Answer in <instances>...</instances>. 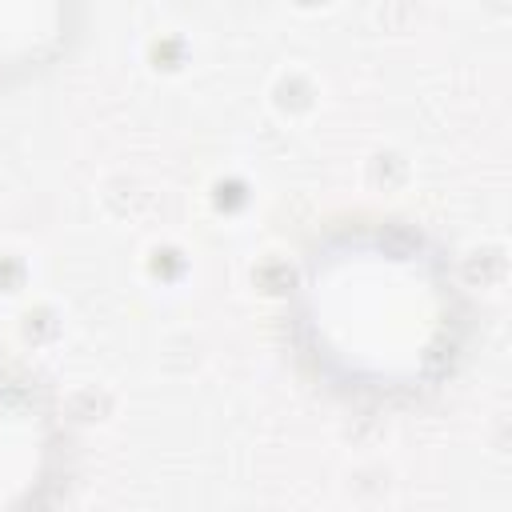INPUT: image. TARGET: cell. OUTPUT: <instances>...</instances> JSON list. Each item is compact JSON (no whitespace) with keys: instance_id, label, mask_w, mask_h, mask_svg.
<instances>
[{"instance_id":"cell-1","label":"cell","mask_w":512,"mask_h":512,"mask_svg":"<svg viewBox=\"0 0 512 512\" xmlns=\"http://www.w3.org/2000/svg\"><path fill=\"white\" fill-rule=\"evenodd\" d=\"M308 324L328 340L348 372L384 380L380 388H408L440 368L452 348V284L444 272L400 244H372L336 252L308 284Z\"/></svg>"},{"instance_id":"cell-2","label":"cell","mask_w":512,"mask_h":512,"mask_svg":"<svg viewBox=\"0 0 512 512\" xmlns=\"http://www.w3.org/2000/svg\"><path fill=\"white\" fill-rule=\"evenodd\" d=\"M48 420L36 404L0 396V512H16L40 488Z\"/></svg>"}]
</instances>
